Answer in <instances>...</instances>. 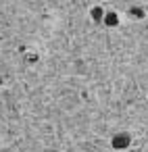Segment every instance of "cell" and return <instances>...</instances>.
Returning <instances> with one entry per match:
<instances>
[{
	"label": "cell",
	"mask_w": 148,
	"mask_h": 152,
	"mask_svg": "<svg viewBox=\"0 0 148 152\" xmlns=\"http://www.w3.org/2000/svg\"><path fill=\"white\" fill-rule=\"evenodd\" d=\"M127 144H129V138H127V136H117L115 140H113V148H117V150L125 148Z\"/></svg>",
	"instance_id": "1"
}]
</instances>
